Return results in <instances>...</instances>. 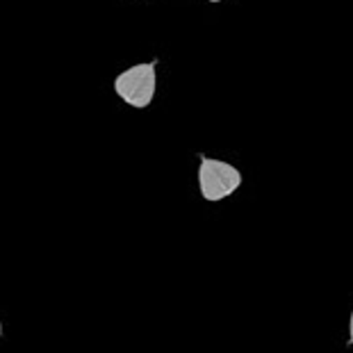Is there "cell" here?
I'll list each match as a JSON object with an SVG mask.
<instances>
[{
	"instance_id": "cell-1",
	"label": "cell",
	"mask_w": 353,
	"mask_h": 353,
	"mask_svg": "<svg viewBox=\"0 0 353 353\" xmlns=\"http://www.w3.org/2000/svg\"><path fill=\"white\" fill-rule=\"evenodd\" d=\"M242 171L235 164L214 160V157H201L199 164V187H201V196L216 203L232 196L239 187H242Z\"/></svg>"
},
{
	"instance_id": "cell-2",
	"label": "cell",
	"mask_w": 353,
	"mask_h": 353,
	"mask_svg": "<svg viewBox=\"0 0 353 353\" xmlns=\"http://www.w3.org/2000/svg\"><path fill=\"white\" fill-rule=\"evenodd\" d=\"M155 87H157V78H155L153 62L134 64L130 69L119 73L114 80V92L119 99L137 110H144L153 103Z\"/></svg>"
},
{
	"instance_id": "cell-3",
	"label": "cell",
	"mask_w": 353,
	"mask_h": 353,
	"mask_svg": "<svg viewBox=\"0 0 353 353\" xmlns=\"http://www.w3.org/2000/svg\"><path fill=\"white\" fill-rule=\"evenodd\" d=\"M349 342L353 344V312H351V319H349Z\"/></svg>"
},
{
	"instance_id": "cell-4",
	"label": "cell",
	"mask_w": 353,
	"mask_h": 353,
	"mask_svg": "<svg viewBox=\"0 0 353 353\" xmlns=\"http://www.w3.org/2000/svg\"><path fill=\"white\" fill-rule=\"evenodd\" d=\"M208 3H221V0H208Z\"/></svg>"
},
{
	"instance_id": "cell-5",
	"label": "cell",
	"mask_w": 353,
	"mask_h": 353,
	"mask_svg": "<svg viewBox=\"0 0 353 353\" xmlns=\"http://www.w3.org/2000/svg\"><path fill=\"white\" fill-rule=\"evenodd\" d=\"M0 335H3V324H0Z\"/></svg>"
}]
</instances>
